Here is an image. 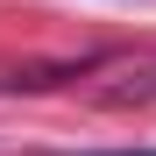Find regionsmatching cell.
<instances>
[{
	"instance_id": "1",
	"label": "cell",
	"mask_w": 156,
	"mask_h": 156,
	"mask_svg": "<svg viewBox=\"0 0 156 156\" xmlns=\"http://www.w3.org/2000/svg\"><path fill=\"white\" fill-rule=\"evenodd\" d=\"M149 156H156V149H149Z\"/></svg>"
}]
</instances>
